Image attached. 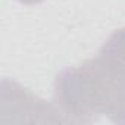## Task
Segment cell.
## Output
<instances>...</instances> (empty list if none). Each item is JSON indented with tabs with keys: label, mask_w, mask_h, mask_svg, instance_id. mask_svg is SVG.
<instances>
[{
	"label": "cell",
	"mask_w": 125,
	"mask_h": 125,
	"mask_svg": "<svg viewBox=\"0 0 125 125\" xmlns=\"http://www.w3.org/2000/svg\"><path fill=\"white\" fill-rule=\"evenodd\" d=\"M54 102L71 122L106 116L125 124V28L115 31L96 57L56 77Z\"/></svg>",
	"instance_id": "6da1fadb"
},
{
	"label": "cell",
	"mask_w": 125,
	"mask_h": 125,
	"mask_svg": "<svg viewBox=\"0 0 125 125\" xmlns=\"http://www.w3.org/2000/svg\"><path fill=\"white\" fill-rule=\"evenodd\" d=\"M18 2H21L24 5H37V3H41L43 0H18Z\"/></svg>",
	"instance_id": "7a4b0ae2"
}]
</instances>
